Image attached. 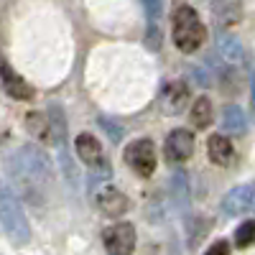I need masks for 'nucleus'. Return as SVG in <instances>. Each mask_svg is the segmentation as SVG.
I'll return each mask as SVG.
<instances>
[{
  "label": "nucleus",
  "instance_id": "obj_7",
  "mask_svg": "<svg viewBox=\"0 0 255 255\" xmlns=\"http://www.w3.org/2000/svg\"><path fill=\"white\" fill-rule=\"evenodd\" d=\"M74 148H77V156L82 158V163H87L92 171H110V163H108V158H105L102 143L95 135L79 133L77 140H74Z\"/></svg>",
  "mask_w": 255,
  "mask_h": 255
},
{
  "label": "nucleus",
  "instance_id": "obj_1",
  "mask_svg": "<svg viewBox=\"0 0 255 255\" xmlns=\"http://www.w3.org/2000/svg\"><path fill=\"white\" fill-rule=\"evenodd\" d=\"M8 174L20 186V191L38 204V194L54 186V163L36 145H20L15 153L8 156Z\"/></svg>",
  "mask_w": 255,
  "mask_h": 255
},
{
  "label": "nucleus",
  "instance_id": "obj_10",
  "mask_svg": "<svg viewBox=\"0 0 255 255\" xmlns=\"http://www.w3.org/2000/svg\"><path fill=\"white\" fill-rule=\"evenodd\" d=\"M255 202V181L250 184H240L235 189H230V194H225L222 199V212L227 217H235L240 212L250 209V204Z\"/></svg>",
  "mask_w": 255,
  "mask_h": 255
},
{
  "label": "nucleus",
  "instance_id": "obj_18",
  "mask_svg": "<svg viewBox=\"0 0 255 255\" xmlns=\"http://www.w3.org/2000/svg\"><path fill=\"white\" fill-rule=\"evenodd\" d=\"M49 120H51V128H54L56 145H59V148H64V145H67V123H64V113L56 108V105H51V110H49Z\"/></svg>",
  "mask_w": 255,
  "mask_h": 255
},
{
  "label": "nucleus",
  "instance_id": "obj_11",
  "mask_svg": "<svg viewBox=\"0 0 255 255\" xmlns=\"http://www.w3.org/2000/svg\"><path fill=\"white\" fill-rule=\"evenodd\" d=\"M95 204H97V209L102 212V215H108V217H120V215L128 212V197L120 189L108 186V184L95 194Z\"/></svg>",
  "mask_w": 255,
  "mask_h": 255
},
{
  "label": "nucleus",
  "instance_id": "obj_9",
  "mask_svg": "<svg viewBox=\"0 0 255 255\" xmlns=\"http://www.w3.org/2000/svg\"><path fill=\"white\" fill-rule=\"evenodd\" d=\"M0 84H3V90H5L13 100H23V102H26V100L33 97V87L10 67L8 61H3V59H0Z\"/></svg>",
  "mask_w": 255,
  "mask_h": 255
},
{
  "label": "nucleus",
  "instance_id": "obj_6",
  "mask_svg": "<svg viewBox=\"0 0 255 255\" xmlns=\"http://www.w3.org/2000/svg\"><path fill=\"white\" fill-rule=\"evenodd\" d=\"M158 108L163 115H181L189 108V84L181 79L166 82L158 95Z\"/></svg>",
  "mask_w": 255,
  "mask_h": 255
},
{
  "label": "nucleus",
  "instance_id": "obj_20",
  "mask_svg": "<svg viewBox=\"0 0 255 255\" xmlns=\"http://www.w3.org/2000/svg\"><path fill=\"white\" fill-rule=\"evenodd\" d=\"M253 243H255V220H248V222H243L235 230V245L238 248H248Z\"/></svg>",
  "mask_w": 255,
  "mask_h": 255
},
{
  "label": "nucleus",
  "instance_id": "obj_16",
  "mask_svg": "<svg viewBox=\"0 0 255 255\" xmlns=\"http://www.w3.org/2000/svg\"><path fill=\"white\" fill-rule=\"evenodd\" d=\"M215 15L220 18V23H235L240 18V5L238 0H215Z\"/></svg>",
  "mask_w": 255,
  "mask_h": 255
},
{
  "label": "nucleus",
  "instance_id": "obj_23",
  "mask_svg": "<svg viewBox=\"0 0 255 255\" xmlns=\"http://www.w3.org/2000/svg\"><path fill=\"white\" fill-rule=\"evenodd\" d=\"M204 255H230V243L227 240H217L215 245H209V250Z\"/></svg>",
  "mask_w": 255,
  "mask_h": 255
},
{
  "label": "nucleus",
  "instance_id": "obj_21",
  "mask_svg": "<svg viewBox=\"0 0 255 255\" xmlns=\"http://www.w3.org/2000/svg\"><path fill=\"white\" fill-rule=\"evenodd\" d=\"M140 3H143V8H145L148 18H151V23H156V18H158V13H161L163 0H140Z\"/></svg>",
  "mask_w": 255,
  "mask_h": 255
},
{
  "label": "nucleus",
  "instance_id": "obj_13",
  "mask_svg": "<svg viewBox=\"0 0 255 255\" xmlns=\"http://www.w3.org/2000/svg\"><path fill=\"white\" fill-rule=\"evenodd\" d=\"M26 128H28V133H31L36 140L46 143V145H56L54 128H51L49 115H44V113H28V118H26Z\"/></svg>",
  "mask_w": 255,
  "mask_h": 255
},
{
  "label": "nucleus",
  "instance_id": "obj_24",
  "mask_svg": "<svg viewBox=\"0 0 255 255\" xmlns=\"http://www.w3.org/2000/svg\"><path fill=\"white\" fill-rule=\"evenodd\" d=\"M250 113L255 120V72H253V82H250Z\"/></svg>",
  "mask_w": 255,
  "mask_h": 255
},
{
  "label": "nucleus",
  "instance_id": "obj_17",
  "mask_svg": "<svg viewBox=\"0 0 255 255\" xmlns=\"http://www.w3.org/2000/svg\"><path fill=\"white\" fill-rule=\"evenodd\" d=\"M171 194H174L179 207H186V202H189V181H186V174L181 171V168L174 171V176H171Z\"/></svg>",
  "mask_w": 255,
  "mask_h": 255
},
{
  "label": "nucleus",
  "instance_id": "obj_12",
  "mask_svg": "<svg viewBox=\"0 0 255 255\" xmlns=\"http://www.w3.org/2000/svg\"><path fill=\"white\" fill-rule=\"evenodd\" d=\"M207 156L212 163H217V166H230L232 161H235V145L230 143V138L225 135H209L207 140Z\"/></svg>",
  "mask_w": 255,
  "mask_h": 255
},
{
  "label": "nucleus",
  "instance_id": "obj_22",
  "mask_svg": "<svg viewBox=\"0 0 255 255\" xmlns=\"http://www.w3.org/2000/svg\"><path fill=\"white\" fill-rule=\"evenodd\" d=\"M100 125L105 128V133H110V138H113L115 143H118V140L123 138V130H120V128H118V125H115L113 120H108V118H105V115L100 118Z\"/></svg>",
  "mask_w": 255,
  "mask_h": 255
},
{
  "label": "nucleus",
  "instance_id": "obj_4",
  "mask_svg": "<svg viewBox=\"0 0 255 255\" xmlns=\"http://www.w3.org/2000/svg\"><path fill=\"white\" fill-rule=\"evenodd\" d=\"M125 163L133 168L138 176H151L156 171V151H153V143L151 138H138L133 143H128L125 153H123Z\"/></svg>",
  "mask_w": 255,
  "mask_h": 255
},
{
  "label": "nucleus",
  "instance_id": "obj_2",
  "mask_svg": "<svg viewBox=\"0 0 255 255\" xmlns=\"http://www.w3.org/2000/svg\"><path fill=\"white\" fill-rule=\"evenodd\" d=\"M0 225H3L5 235L13 245H28L31 243V227L28 217L23 212V204L18 202L15 191L0 179Z\"/></svg>",
  "mask_w": 255,
  "mask_h": 255
},
{
  "label": "nucleus",
  "instance_id": "obj_3",
  "mask_svg": "<svg viewBox=\"0 0 255 255\" xmlns=\"http://www.w3.org/2000/svg\"><path fill=\"white\" fill-rule=\"evenodd\" d=\"M171 38L179 51L184 54H194L199 51V46L204 44L207 38V28L202 23L199 13L191 5H176L174 15H171Z\"/></svg>",
  "mask_w": 255,
  "mask_h": 255
},
{
  "label": "nucleus",
  "instance_id": "obj_8",
  "mask_svg": "<svg viewBox=\"0 0 255 255\" xmlns=\"http://www.w3.org/2000/svg\"><path fill=\"white\" fill-rule=\"evenodd\" d=\"M191 153H194V135H191L189 130L176 128V130H171L166 135V140H163V156H166V161L184 163V161L191 158Z\"/></svg>",
  "mask_w": 255,
  "mask_h": 255
},
{
  "label": "nucleus",
  "instance_id": "obj_5",
  "mask_svg": "<svg viewBox=\"0 0 255 255\" xmlns=\"http://www.w3.org/2000/svg\"><path fill=\"white\" fill-rule=\"evenodd\" d=\"M102 243L108 255H133L135 250V227L128 222L110 225L102 232Z\"/></svg>",
  "mask_w": 255,
  "mask_h": 255
},
{
  "label": "nucleus",
  "instance_id": "obj_14",
  "mask_svg": "<svg viewBox=\"0 0 255 255\" xmlns=\"http://www.w3.org/2000/svg\"><path fill=\"white\" fill-rule=\"evenodd\" d=\"M189 120L194 128H199V130H204V128H209L212 123V102L209 97H197L194 105H191V110H189Z\"/></svg>",
  "mask_w": 255,
  "mask_h": 255
},
{
  "label": "nucleus",
  "instance_id": "obj_19",
  "mask_svg": "<svg viewBox=\"0 0 255 255\" xmlns=\"http://www.w3.org/2000/svg\"><path fill=\"white\" fill-rule=\"evenodd\" d=\"M220 51H222V56H225L227 61H232V64L243 59L240 41H238V38H232V36H222V38H220Z\"/></svg>",
  "mask_w": 255,
  "mask_h": 255
},
{
  "label": "nucleus",
  "instance_id": "obj_15",
  "mask_svg": "<svg viewBox=\"0 0 255 255\" xmlns=\"http://www.w3.org/2000/svg\"><path fill=\"white\" fill-rule=\"evenodd\" d=\"M222 128H225V130H230V133H235V135L245 133V115H243V110L238 108V105H227V108H225V113H222Z\"/></svg>",
  "mask_w": 255,
  "mask_h": 255
}]
</instances>
